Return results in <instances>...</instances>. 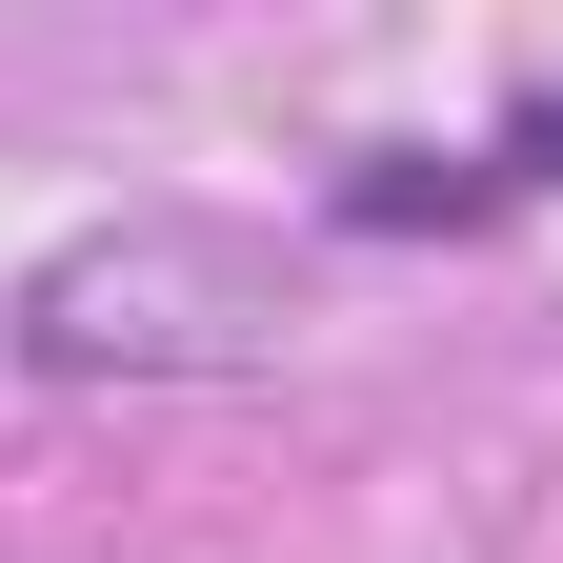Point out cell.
Listing matches in <instances>:
<instances>
[{"label": "cell", "instance_id": "cell-1", "mask_svg": "<svg viewBox=\"0 0 563 563\" xmlns=\"http://www.w3.org/2000/svg\"><path fill=\"white\" fill-rule=\"evenodd\" d=\"M282 342H302V262L262 222H201V201L81 222L60 262L0 282V363L41 383H262Z\"/></svg>", "mask_w": 563, "mask_h": 563}, {"label": "cell", "instance_id": "cell-2", "mask_svg": "<svg viewBox=\"0 0 563 563\" xmlns=\"http://www.w3.org/2000/svg\"><path fill=\"white\" fill-rule=\"evenodd\" d=\"M504 201H523L504 162H443V141H363V162L322 181V222H342V242H463V222H504Z\"/></svg>", "mask_w": 563, "mask_h": 563}, {"label": "cell", "instance_id": "cell-3", "mask_svg": "<svg viewBox=\"0 0 563 563\" xmlns=\"http://www.w3.org/2000/svg\"><path fill=\"white\" fill-rule=\"evenodd\" d=\"M504 181H523V201L563 181V101H504Z\"/></svg>", "mask_w": 563, "mask_h": 563}]
</instances>
